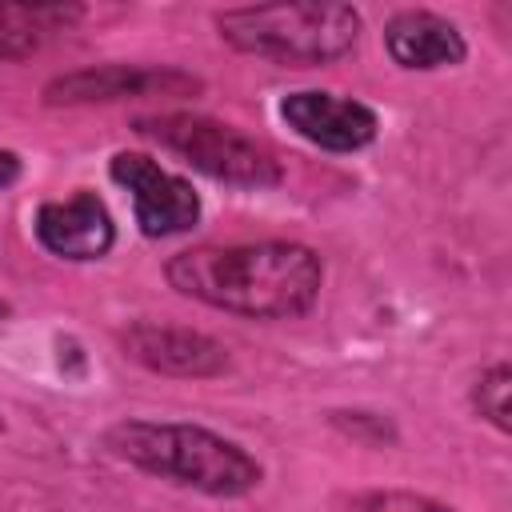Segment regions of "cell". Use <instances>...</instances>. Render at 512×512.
<instances>
[{
	"instance_id": "10",
	"label": "cell",
	"mask_w": 512,
	"mask_h": 512,
	"mask_svg": "<svg viewBox=\"0 0 512 512\" xmlns=\"http://www.w3.org/2000/svg\"><path fill=\"white\" fill-rule=\"evenodd\" d=\"M384 48L392 64L408 72H436V68H456L468 56L464 32L428 8H404L384 24Z\"/></svg>"
},
{
	"instance_id": "1",
	"label": "cell",
	"mask_w": 512,
	"mask_h": 512,
	"mask_svg": "<svg viewBox=\"0 0 512 512\" xmlns=\"http://www.w3.org/2000/svg\"><path fill=\"white\" fill-rule=\"evenodd\" d=\"M164 280L216 312L248 320H296L308 316L324 288V260L296 240L256 244H200L164 264Z\"/></svg>"
},
{
	"instance_id": "4",
	"label": "cell",
	"mask_w": 512,
	"mask_h": 512,
	"mask_svg": "<svg viewBox=\"0 0 512 512\" xmlns=\"http://www.w3.org/2000/svg\"><path fill=\"white\" fill-rule=\"evenodd\" d=\"M136 132L160 144L164 152L180 156L208 180L232 184V188H272L280 184V160L252 140L248 132L212 120V116H188V112H164V116H140Z\"/></svg>"
},
{
	"instance_id": "16",
	"label": "cell",
	"mask_w": 512,
	"mask_h": 512,
	"mask_svg": "<svg viewBox=\"0 0 512 512\" xmlns=\"http://www.w3.org/2000/svg\"><path fill=\"white\" fill-rule=\"evenodd\" d=\"M0 432H4V416H0Z\"/></svg>"
},
{
	"instance_id": "5",
	"label": "cell",
	"mask_w": 512,
	"mask_h": 512,
	"mask_svg": "<svg viewBox=\"0 0 512 512\" xmlns=\"http://www.w3.org/2000/svg\"><path fill=\"white\" fill-rule=\"evenodd\" d=\"M108 176L132 196L136 224H140V232L148 240H168V236H180V232L196 228L200 196H196L192 180H184L180 172L164 168L156 156H148V152H116L108 160Z\"/></svg>"
},
{
	"instance_id": "3",
	"label": "cell",
	"mask_w": 512,
	"mask_h": 512,
	"mask_svg": "<svg viewBox=\"0 0 512 512\" xmlns=\"http://www.w3.org/2000/svg\"><path fill=\"white\" fill-rule=\"evenodd\" d=\"M216 32L228 48L284 68H324L348 56L360 40L352 4H256L216 12Z\"/></svg>"
},
{
	"instance_id": "13",
	"label": "cell",
	"mask_w": 512,
	"mask_h": 512,
	"mask_svg": "<svg viewBox=\"0 0 512 512\" xmlns=\"http://www.w3.org/2000/svg\"><path fill=\"white\" fill-rule=\"evenodd\" d=\"M360 512H456L432 496H420V492H404V488H380V492H368L360 500Z\"/></svg>"
},
{
	"instance_id": "11",
	"label": "cell",
	"mask_w": 512,
	"mask_h": 512,
	"mask_svg": "<svg viewBox=\"0 0 512 512\" xmlns=\"http://www.w3.org/2000/svg\"><path fill=\"white\" fill-rule=\"evenodd\" d=\"M72 20H80L76 4L0 0V60H28V56H36Z\"/></svg>"
},
{
	"instance_id": "8",
	"label": "cell",
	"mask_w": 512,
	"mask_h": 512,
	"mask_svg": "<svg viewBox=\"0 0 512 512\" xmlns=\"http://www.w3.org/2000/svg\"><path fill=\"white\" fill-rule=\"evenodd\" d=\"M280 120L300 140H308L324 152H360L380 132V116L364 100L340 96V92H320V88L288 92L280 100Z\"/></svg>"
},
{
	"instance_id": "9",
	"label": "cell",
	"mask_w": 512,
	"mask_h": 512,
	"mask_svg": "<svg viewBox=\"0 0 512 512\" xmlns=\"http://www.w3.org/2000/svg\"><path fill=\"white\" fill-rule=\"evenodd\" d=\"M32 232L40 240L44 252L60 256V260H72V264H84V260H100L112 252L116 244V224H112V212L108 204L80 188L72 192L68 200H44L36 208V220H32Z\"/></svg>"
},
{
	"instance_id": "15",
	"label": "cell",
	"mask_w": 512,
	"mask_h": 512,
	"mask_svg": "<svg viewBox=\"0 0 512 512\" xmlns=\"http://www.w3.org/2000/svg\"><path fill=\"white\" fill-rule=\"evenodd\" d=\"M4 312H8V304H4V300H0V316H4Z\"/></svg>"
},
{
	"instance_id": "7",
	"label": "cell",
	"mask_w": 512,
	"mask_h": 512,
	"mask_svg": "<svg viewBox=\"0 0 512 512\" xmlns=\"http://www.w3.org/2000/svg\"><path fill=\"white\" fill-rule=\"evenodd\" d=\"M200 80L180 68H144V64H96L80 72H64L44 84V104H112L136 96H184L196 92Z\"/></svg>"
},
{
	"instance_id": "14",
	"label": "cell",
	"mask_w": 512,
	"mask_h": 512,
	"mask_svg": "<svg viewBox=\"0 0 512 512\" xmlns=\"http://www.w3.org/2000/svg\"><path fill=\"white\" fill-rule=\"evenodd\" d=\"M16 180H20V156L12 148H0V188H8Z\"/></svg>"
},
{
	"instance_id": "12",
	"label": "cell",
	"mask_w": 512,
	"mask_h": 512,
	"mask_svg": "<svg viewBox=\"0 0 512 512\" xmlns=\"http://www.w3.org/2000/svg\"><path fill=\"white\" fill-rule=\"evenodd\" d=\"M472 408L480 412V420H488L500 436L512 432V368L504 360H496L492 368H484L472 384Z\"/></svg>"
},
{
	"instance_id": "6",
	"label": "cell",
	"mask_w": 512,
	"mask_h": 512,
	"mask_svg": "<svg viewBox=\"0 0 512 512\" xmlns=\"http://www.w3.org/2000/svg\"><path fill=\"white\" fill-rule=\"evenodd\" d=\"M120 352L132 364L156 376H176V380H208L228 372V348L208 332H196L184 324L136 320L120 332Z\"/></svg>"
},
{
	"instance_id": "2",
	"label": "cell",
	"mask_w": 512,
	"mask_h": 512,
	"mask_svg": "<svg viewBox=\"0 0 512 512\" xmlns=\"http://www.w3.org/2000/svg\"><path fill=\"white\" fill-rule=\"evenodd\" d=\"M104 448L116 460H124L148 476H160L168 484H180V488H192V492H204L216 500H240V496L256 492L264 480L260 460L244 444H236L204 424L120 420L104 432Z\"/></svg>"
}]
</instances>
